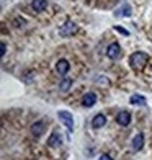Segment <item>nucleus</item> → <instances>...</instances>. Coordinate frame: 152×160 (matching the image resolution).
<instances>
[{"label": "nucleus", "mask_w": 152, "mask_h": 160, "mask_svg": "<svg viewBox=\"0 0 152 160\" xmlns=\"http://www.w3.org/2000/svg\"><path fill=\"white\" fill-rule=\"evenodd\" d=\"M147 61H149V56L146 52H142V51H137V52L131 54V57H129V65L137 70V69H142L147 64Z\"/></svg>", "instance_id": "1"}, {"label": "nucleus", "mask_w": 152, "mask_h": 160, "mask_svg": "<svg viewBox=\"0 0 152 160\" xmlns=\"http://www.w3.org/2000/svg\"><path fill=\"white\" fill-rule=\"evenodd\" d=\"M57 116H59V119L62 121V124L67 128L69 134H70V132H74V116H72L69 111H64V110L57 113Z\"/></svg>", "instance_id": "2"}, {"label": "nucleus", "mask_w": 152, "mask_h": 160, "mask_svg": "<svg viewBox=\"0 0 152 160\" xmlns=\"http://www.w3.org/2000/svg\"><path fill=\"white\" fill-rule=\"evenodd\" d=\"M77 25L74 23V21H66V23H64L62 26H61V30H59V34L61 36H64V38H67V36H74L75 33H77Z\"/></svg>", "instance_id": "3"}, {"label": "nucleus", "mask_w": 152, "mask_h": 160, "mask_svg": "<svg viewBox=\"0 0 152 160\" xmlns=\"http://www.w3.org/2000/svg\"><path fill=\"white\" fill-rule=\"evenodd\" d=\"M106 56L110 57V59H119V56H121V48H119L118 42H111V44L106 48Z\"/></svg>", "instance_id": "4"}, {"label": "nucleus", "mask_w": 152, "mask_h": 160, "mask_svg": "<svg viewBox=\"0 0 152 160\" xmlns=\"http://www.w3.org/2000/svg\"><path fill=\"white\" fill-rule=\"evenodd\" d=\"M116 122L119 126H123V128L129 126V122H131V113L129 111H119L116 114Z\"/></svg>", "instance_id": "5"}, {"label": "nucleus", "mask_w": 152, "mask_h": 160, "mask_svg": "<svg viewBox=\"0 0 152 160\" xmlns=\"http://www.w3.org/2000/svg\"><path fill=\"white\" fill-rule=\"evenodd\" d=\"M133 15V8L129 3H123L119 8L114 10V17H131Z\"/></svg>", "instance_id": "6"}, {"label": "nucleus", "mask_w": 152, "mask_h": 160, "mask_svg": "<svg viewBox=\"0 0 152 160\" xmlns=\"http://www.w3.org/2000/svg\"><path fill=\"white\" fill-rule=\"evenodd\" d=\"M131 145H133V150H134V152H139V150L144 147V134H142V132H137V134L133 137Z\"/></svg>", "instance_id": "7"}, {"label": "nucleus", "mask_w": 152, "mask_h": 160, "mask_svg": "<svg viewBox=\"0 0 152 160\" xmlns=\"http://www.w3.org/2000/svg\"><path fill=\"white\" fill-rule=\"evenodd\" d=\"M48 145H49V147H59V145H62L61 134L57 132V131H54V132L48 137Z\"/></svg>", "instance_id": "8"}, {"label": "nucleus", "mask_w": 152, "mask_h": 160, "mask_svg": "<svg viewBox=\"0 0 152 160\" xmlns=\"http://www.w3.org/2000/svg\"><path fill=\"white\" fill-rule=\"evenodd\" d=\"M95 103H97V95H95V93H92V92L85 93L84 98H82V105H84L85 108H92Z\"/></svg>", "instance_id": "9"}, {"label": "nucleus", "mask_w": 152, "mask_h": 160, "mask_svg": "<svg viewBox=\"0 0 152 160\" xmlns=\"http://www.w3.org/2000/svg\"><path fill=\"white\" fill-rule=\"evenodd\" d=\"M69 69H70V65H69V62H67L66 59L57 61V64H56V72H57L59 75H66L67 72H69Z\"/></svg>", "instance_id": "10"}, {"label": "nucleus", "mask_w": 152, "mask_h": 160, "mask_svg": "<svg viewBox=\"0 0 152 160\" xmlns=\"http://www.w3.org/2000/svg\"><path fill=\"white\" fill-rule=\"evenodd\" d=\"M106 124V116L105 114H97L95 118H93V121H92V128L93 129H100V128H103Z\"/></svg>", "instance_id": "11"}, {"label": "nucleus", "mask_w": 152, "mask_h": 160, "mask_svg": "<svg viewBox=\"0 0 152 160\" xmlns=\"http://www.w3.org/2000/svg\"><path fill=\"white\" fill-rule=\"evenodd\" d=\"M44 128H46L44 121H38V122H34V124L31 126V134H33L34 137H39L43 132H44Z\"/></svg>", "instance_id": "12"}, {"label": "nucleus", "mask_w": 152, "mask_h": 160, "mask_svg": "<svg viewBox=\"0 0 152 160\" xmlns=\"http://www.w3.org/2000/svg\"><path fill=\"white\" fill-rule=\"evenodd\" d=\"M48 7V0H31V8L34 12H43Z\"/></svg>", "instance_id": "13"}, {"label": "nucleus", "mask_w": 152, "mask_h": 160, "mask_svg": "<svg viewBox=\"0 0 152 160\" xmlns=\"http://www.w3.org/2000/svg\"><path fill=\"white\" fill-rule=\"evenodd\" d=\"M72 82H74V80L72 78H64V80H61V83H59V88H61V92H69V88L72 87Z\"/></svg>", "instance_id": "14"}, {"label": "nucleus", "mask_w": 152, "mask_h": 160, "mask_svg": "<svg viewBox=\"0 0 152 160\" xmlns=\"http://www.w3.org/2000/svg\"><path fill=\"white\" fill-rule=\"evenodd\" d=\"M129 101H131V105H146V98L141 95H133Z\"/></svg>", "instance_id": "15"}, {"label": "nucleus", "mask_w": 152, "mask_h": 160, "mask_svg": "<svg viewBox=\"0 0 152 160\" xmlns=\"http://www.w3.org/2000/svg\"><path fill=\"white\" fill-rule=\"evenodd\" d=\"M113 28H114V30H116L118 33H121L123 36H129V31H128V30H124L123 26H113Z\"/></svg>", "instance_id": "16"}, {"label": "nucleus", "mask_w": 152, "mask_h": 160, "mask_svg": "<svg viewBox=\"0 0 152 160\" xmlns=\"http://www.w3.org/2000/svg\"><path fill=\"white\" fill-rule=\"evenodd\" d=\"M98 160H113L110 155H106V154H103V155H100V158Z\"/></svg>", "instance_id": "17"}, {"label": "nucleus", "mask_w": 152, "mask_h": 160, "mask_svg": "<svg viewBox=\"0 0 152 160\" xmlns=\"http://www.w3.org/2000/svg\"><path fill=\"white\" fill-rule=\"evenodd\" d=\"M5 54H7V46H5V42L2 41V57H3Z\"/></svg>", "instance_id": "18"}]
</instances>
